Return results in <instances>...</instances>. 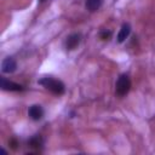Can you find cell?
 <instances>
[{
    "mask_svg": "<svg viewBox=\"0 0 155 155\" xmlns=\"http://www.w3.org/2000/svg\"><path fill=\"white\" fill-rule=\"evenodd\" d=\"M39 85H41L42 87H45L47 91L52 92L53 94L56 96H62L64 92H65V86L64 84L58 80V79H54L52 76H44L41 78L39 81Z\"/></svg>",
    "mask_w": 155,
    "mask_h": 155,
    "instance_id": "cell-1",
    "label": "cell"
},
{
    "mask_svg": "<svg viewBox=\"0 0 155 155\" xmlns=\"http://www.w3.org/2000/svg\"><path fill=\"white\" fill-rule=\"evenodd\" d=\"M131 88V80L128 78V75L126 74H121L117 80H116V84H115V93L116 96L119 97H124L128 93Z\"/></svg>",
    "mask_w": 155,
    "mask_h": 155,
    "instance_id": "cell-2",
    "label": "cell"
},
{
    "mask_svg": "<svg viewBox=\"0 0 155 155\" xmlns=\"http://www.w3.org/2000/svg\"><path fill=\"white\" fill-rule=\"evenodd\" d=\"M0 87L4 91H15V92H19V91L24 90V87L22 85L16 84L13 81H10V80L5 79L4 76H1V79H0Z\"/></svg>",
    "mask_w": 155,
    "mask_h": 155,
    "instance_id": "cell-3",
    "label": "cell"
},
{
    "mask_svg": "<svg viewBox=\"0 0 155 155\" xmlns=\"http://www.w3.org/2000/svg\"><path fill=\"white\" fill-rule=\"evenodd\" d=\"M80 40H81V35L78 34V33H73V34L68 35V38H67L65 41H64V47H65V50H68V51L75 50V48L78 47V45L80 44Z\"/></svg>",
    "mask_w": 155,
    "mask_h": 155,
    "instance_id": "cell-4",
    "label": "cell"
},
{
    "mask_svg": "<svg viewBox=\"0 0 155 155\" xmlns=\"http://www.w3.org/2000/svg\"><path fill=\"white\" fill-rule=\"evenodd\" d=\"M16 69H17V63L13 57H6L2 59V62H1V71L2 73L10 74V73H13Z\"/></svg>",
    "mask_w": 155,
    "mask_h": 155,
    "instance_id": "cell-5",
    "label": "cell"
},
{
    "mask_svg": "<svg viewBox=\"0 0 155 155\" xmlns=\"http://www.w3.org/2000/svg\"><path fill=\"white\" fill-rule=\"evenodd\" d=\"M28 115H29V117H30L31 120L39 121V120H41L42 116H44V109H42V107L39 105V104H33V105H30L29 109H28Z\"/></svg>",
    "mask_w": 155,
    "mask_h": 155,
    "instance_id": "cell-6",
    "label": "cell"
},
{
    "mask_svg": "<svg viewBox=\"0 0 155 155\" xmlns=\"http://www.w3.org/2000/svg\"><path fill=\"white\" fill-rule=\"evenodd\" d=\"M130 33H131V25L128 24V23H124L122 25H121V28H120V30H119V34H117V42H124L127 38H128V35H130Z\"/></svg>",
    "mask_w": 155,
    "mask_h": 155,
    "instance_id": "cell-7",
    "label": "cell"
},
{
    "mask_svg": "<svg viewBox=\"0 0 155 155\" xmlns=\"http://www.w3.org/2000/svg\"><path fill=\"white\" fill-rule=\"evenodd\" d=\"M42 144H44V140H42V138H41L40 134H35V136H33L28 140V145L31 147V148H34V149H38V150H39V148L42 147Z\"/></svg>",
    "mask_w": 155,
    "mask_h": 155,
    "instance_id": "cell-8",
    "label": "cell"
},
{
    "mask_svg": "<svg viewBox=\"0 0 155 155\" xmlns=\"http://www.w3.org/2000/svg\"><path fill=\"white\" fill-rule=\"evenodd\" d=\"M102 4H103V0H86L85 6L90 12H94L101 8Z\"/></svg>",
    "mask_w": 155,
    "mask_h": 155,
    "instance_id": "cell-9",
    "label": "cell"
},
{
    "mask_svg": "<svg viewBox=\"0 0 155 155\" xmlns=\"http://www.w3.org/2000/svg\"><path fill=\"white\" fill-rule=\"evenodd\" d=\"M110 36H111V31H109V30H108V31L104 30V31L101 33V39H102V40H109Z\"/></svg>",
    "mask_w": 155,
    "mask_h": 155,
    "instance_id": "cell-10",
    "label": "cell"
},
{
    "mask_svg": "<svg viewBox=\"0 0 155 155\" xmlns=\"http://www.w3.org/2000/svg\"><path fill=\"white\" fill-rule=\"evenodd\" d=\"M39 1H40V2H44V1H46V0H39Z\"/></svg>",
    "mask_w": 155,
    "mask_h": 155,
    "instance_id": "cell-11",
    "label": "cell"
}]
</instances>
